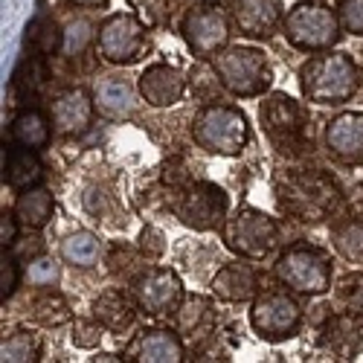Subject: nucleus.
<instances>
[{
  "mask_svg": "<svg viewBox=\"0 0 363 363\" xmlns=\"http://www.w3.org/2000/svg\"><path fill=\"white\" fill-rule=\"evenodd\" d=\"M274 195L285 216L306 224L328 221L343 203V189L337 186V180L320 169H288L277 174Z\"/></svg>",
  "mask_w": 363,
  "mask_h": 363,
  "instance_id": "nucleus-1",
  "label": "nucleus"
},
{
  "mask_svg": "<svg viewBox=\"0 0 363 363\" xmlns=\"http://www.w3.org/2000/svg\"><path fill=\"white\" fill-rule=\"evenodd\" d=\"M360 87V67L346 52L323 50L299 67L302 99L314 105H343Z\"/></svg>",
  "mask_w": 363,
  "mask_h": 363,
  "instance_id": "nucleus-2",
  "label": "nucleus"
},
{
  "mask_svg": "<svg viewBox=\"0 0 363 363\" xmlns=\"http://www.w3.org/2000/svg\"><path fill=\"white\" fill-rule=\"evenodd\" d=\"M259 123L264 137L279 155L299 157L311 151V119H308V111L294 96L279 94V90L277 94H264L259 105Z\"/></svg>",
  "mask_w": 363,
  "mask_h": 363,
  "instance_id": "nucleus-3",
  "label": "nucleus"
},
{
  "mask_svg": "<svg viewBox=\"0 0 363 363\" xmlns=\"http://www.w3.org/2000/svg\"><path fill=\"white\" fill-rule=\"evenodd\" d=\"M192 140L198 148L216 157H238L250 140L247 116L233 105H221L218 99L213 105H203L192 119Z\"/></svg>",
  "mask_w": 363,
  "mask_h": 363,
  "instance_id": "nucleus-4",
  "label": "nucleus"
},
{
  "mask_svg": "<svg viewBox=\"0 0 363 363\" xmlns=\"http://www.w3.org/2000/svg\"><path fill=\"white\" fill-rule=\"evenodd\" d=\"M169 209L180 224L195 233H216L230 218V198L213 180H189V184L169 189Z\"/></svg>",
  "mask_w": 363,
  "mask_h": 363,
  "instance_id": "nucleus-5",
  "label": "nucleus"
},
{
  "mask_svg": "<svg viewBox=\"0 0 363 363\" xmlns=\"http://www.w3.org/2000/svg\"><path fill=\"white\" fill-rule=\"evenodd\" d=\"M277 279L296 291V294H308L320 296L331 291V279H335V267H331V256L308 241H296V245L285 247L274 264Z\"/></svg>",
  "mask_w": 363,
  "mask_h": 363,
  "instance_id": "nucleus-6",
  "label": "nucleus"
},
{
  "mask_svg": "<svg viewBox=\"0 0 363 363\" xmlns=\"http://www.w3.org/2000/svg\"><path fill=\"white\" fill-rule=\"evenodd\" d=\"M213 67L221 79V87L241 99L264 96L274 84V70L264 52L256 47H224L213 58Z\"/></svg>",
  "mask_w": 363,
  "mask_h": 363,
  "instance_id": "nucleus-7",
  "label": "nucleus"
},
{
  "mask_svg": "<svg viewBox=\"0 0 363 363\" xmlns=\"http://www.w3.org/2000/svg\"><path fill=\"white\" fill-rule=\"evenodd\" d=\"M221 238H224L227 250H233L235 256L262 262L279 247L282 230H279L277 218H270L262 209L241 206L221 227Z\"/></svg>",
  "mask_w": 363,
  "mask_h": 363,
  "instance_id": "nucleus-8",
  "label": "nucleus"
},
{
  "mask_svg": "<svg viewBox=\"0 0 363 363\" xmlns=\"http://www.w3.org/2000/svg\"><path fill=\"white\" fill-rule=\"evenodd\" d=\"M282 29H285L288 44L302 50V52L331 50L343 35L337 9L320 4V0H302V4H296L285 15Z\"/></svg>",
  "mask_w": 363,
  "mask_h": 363,
  "instance_id": "nucleus-9",
  "label": "nucleus"
},
{
  "mask_svg": "<svg viewBox=\"0 0 363 363\" xmlns=\"http://www.w3.org/2000/svg\"><path fill=\"white\" fill-rule=\"evenodd\" d=\"M302 323L299 302L285 291H264L250 302V325L267 343L291 340Z\"/></svg>",
  "mask_w": 363,
  "mask_h": 363,
  "instance_id": "nucleus-10",
  "label": "nucleus"
},
{
  "mask_svg": "<svg viewBox=\"0 0 363 363\" xmlns=\"http://www.w3.org/2000/svg\"><path fill=\"white\" fill-rule=\"evenodd\" d=\"M131 294L145 317H166L184 302V279L172 267H148L131 282Z\"/></svg>",
  "mask_w": 363,
  "mask_h": 363,
  "instance_id": "nucleus-11",
  "label": "nucleus"
},
{
  "mask_svg": "<svg viewBox=\"0 0 363 363\" xmlns=\"http://www.w3.org/2000/svg\"><path fill=\"white\" fill-rule=\"evenodd\" d=\"M96 41H99V55L108 65H131L145 47V26L137 21V15L116 12L102 21Z\"/></svg>",
  "mask_w": 363,
  "mask_h": 363,
  "instance_id": "nucleus-12",
  "label": "nucleus"
},
{
  "mask_svg": "<svg viewBox=\"0 0 363 363\" xmlns=\"http://www.w3.org/2000/svg\"><path fill=\"white\" fill-rule=\"evenodd\" d=\"M180 33H184V41L192 50V55L216 58L230 41V18L213 4H203V6H195L184 18Z\"/></svg>",
  "mask_w": 363,
  "mask_h": 363,
  "instance_id": "nucleus-13",
  "label": "nucleus"
},
{
  "mask_svg": "<svg viewBox=\"0 0 363 363\" xmlns=\"http://www.w3.org/2000/svg\"><path fill=\"white\" fill-rule=\"evenodd\" d=\"M186 76L180 73L174 65H151L140 73L137 90L145 105L151 108H174L180 99L186 96Z\"/></svg>",
  "mask_w": 363,
  "mask_h": 363,
  "instance_id": "nucleus-14",
  "label": "nucleus"
},
{
  "mask_svg": "<svg viewBox=\"0 0 363 363\" xmlns=\"http://www.w3.org/2000/svg\"><path fill=\"white\" fill-rule=\"evenodd\" d=\"M209 291L213 296L224 299V302H247L256 299L262 291V277L259 270L250 264V259H235V262H224L213 279H209Z\"/></svg>",
  "mask_w": 363,
  "mask_h": 363,
  "instance_id": "nucleus-15",
  "label": "nucleus"
},
{
  "mask_svg": "<svg viewBox=\"0 0 363 363\" xmlns=\"http://www.w3.org/2000/svg\"><path fill=\"white\" fill-rule=\"evenodd\" d=\"M94 111H96L94 94H87L82 87L65 90V94L52 102V111H50L52 131L58 137H79L94 123Z\"/></svg>",
  "mask_w": 363,
  "mask_h": 363,
  "instance_id": "nucleus-16",
  "label": "nucleus"
},
{
  "mask_svg": "<svg viewBox=\"0 0 363 363\" xmlns=\"http://www.w3.org/2000/svg\"><path fill=\"white\" fill-rule=\"evenodd\" d=\"M285 21L282 0H235L233 26L245 38H270Z\"/></svg>",
  "mask_w": 363,
  "mask_h": 363,
  "instance_id": "nucleus-17",
  "label": "nucleus"
},
{
  "mask_svg": "<svg viewBox=\"0 0 363 363\" xmlns=\"http://www.w3.org/2000/svg\"><path fill=\"white\" fill-rule=\"evenodd\" d=\"M123 360L131 363H180L184 360V340L177 337V331L166 328H148L125 346Z\"/></svg>",
  "mask_w": 363,
  "mask_h": 363,
  "instance_id": "nucleus-18",
  "label": "nucleus"
},
{
  "mask_svg": "<svg viewBox=\"0 0 363 363\" xmlns=\"http://www.w3.org/2000/svg\"><path fill=\"white\" fill-rule=\"evenodd\" d=\"M94 102H96V111L108 119H128L137 108V94L140 90L134 87V82L123 73H108V76H99L94 82Z\"/></svg>",
  "mask_w": 363,
  "mask_h": 363,
  "instance_id": "nucleus-19",
  "label": "nucleus"
},
{
  "mask_svg": "<svg viewBox=\"0 0 363 363\" xmlns=\"http://www.w3.org/2000/svg\"><path fill=\"white\" fill-rule=\"evenodd\" d=\"M325 145L340 163L363 166V113H340L325 128Z\"/></svg>",
  "mask_w": 363,
  "mask_h": 363,
  "instance_id": "nucleus-20",
  "label": "nucleus"
},
{
  "mask_svg": "<svg viewBox=\"0 0 363 363\" xmlns=\"http://www.w3.org/2000/svg\"><path fill=\"white\" fill-rule=\"evenodd\" d=\"M320 346L337 360H352L363 352V317L346 311L335 314L320 328Z\"/></svg>",
  "mask_w": 363,
  "mask_h": 363,
  "instance_id": "nucleus-21",
  "label": "nucleus"
},
{
  "mask_svg": "<svg viewBox=\"0 0 363 363\" xmlns=\"http://www.w3.org/2000/svg\"><path fill=\"white\" fill-rule=\"evenodd\" d=\"M218 320V308L206 296H184L180 308L174 311V331L186 340H209Z\"/></svg>",
  "mask_w": 363,
  "mask_h": 363,
  "instance_id": "nucleus-22",
  "label": "nucleus"
},
{
  "mask_svg": "<svg viewBox=\"0 0 363 363\" xmlns=\"http://www.w3.org/2000/svg\"><path fill=\"white\" fill-rule=\"evenodd\" d=\"M90 311H94V317L105 325V331H113V335H123V331H128L134 323H137V299L134 294L128 296L123 288H108L102 291L94 306H90Z\"/></svg>",
  "mask_w": 363,
  "mask_h": 363,
  "instance_id": "nucleus-23",
  "label": "nucleus"
},
{
  "mask_svg": "<svg viewBox=\"0 0 363 363\" xmlns=\"http://www.w3.org/2000/svg\"><path fill=\"white\" fill-rule=\"evenodd\" d=\"M44 177V163L35 155V148H26L21 143L9 145L4 155V180L15 189H29L38 186Z\"/></svg>",
  "mask_w": 363,
  "mask_h": 363,
  "instance_id": "nucleus-24",
  "label": "nucleus"
},
{
  "mask_svg": "<svg viewBox=\"0 0 363 363\" xmlns=\"http://www.w3.org/2000/svg\"><path fill=\"white\" fill-rule=\"evenodd\" d=\"M58 253H62V262H67L70 267H79V270H90L96 267L105 256V245L102 238L96 233L90 230H79V233H70L62 247H58Z\"/></svg>",
  "mask_w": 363,
  "mask_h": 363,
  "instance_id": "nucleus-25",
  "label": "nucleus"
},
{
  "mask_svg": "<svg viewBox=\"0 0 363 363\" xmlns=\"http://www.w3.org/2000/svg\"><path fill=\"white\" fill-rule=\"evenodd\" d=\"M55 213V201H52V192L44 189V186H29V189H21L18 201H15V216L23 227L29 230H41L50 224Z\"/></svg>",
  "mask_w": 363,
  "mask_h": 363,
  "instance_id": "nucleus-26",
  "label": "nucleus"
},
{
  "mask_svg": "<svg viewBox=\"0 0 363 363\" xmlns=\"http://www.w3.org/2000/svg\"><path fill=\"white\" fill-rule=\"evenodd\" d=\"M70 317H73L70 302L52 288H44L41 294L33 296V302H29V320L35 325L55 328V325H65Z\"/></svg>",
  "mask_w": 363,
  "mask_h": 363,
  "instance_id": "nucleus-27",
  "label": "nucleus"
},
{
  "mask_svg": "<svg viewBox=\"0 0 363 363\" xmlns=\"http://www.w3.org/2000/svg\"><path fill=\"white\" fill-rule=\"evenodd\" d=\"M331 245H335L340 259L363 267V216L335 224V230H331Z\"/></svg>",
  "mask_w": 363,
  "mask_h": 363,
  "instance_id": "nucleus-28",
  "label": "nucleus"
},
{
  "mask_svg": "<svg viewBox=\"0 0 363 363\" xmlns=\"http://www.w3.org/2000/svg\"><path fill=\"white\" fill-rule=\"evenodd\" d=\"M12 140L26 148H44L50 143V119L41 111H23L12 123Z\"/></svg>",
  "mask_w": 363,
  "mask_h": 363,
  "instance_id": "nucleus-29",
  "label": "nucleus"
},
{
  "mask_svg": "<svg viewBox=\"0 0 363 363\" xmlns=\"http://www.w3.org/2000/svg\"><path fill=\"white\" fill-rule=\"evenodd\" d=\"M0 360L4 363H35L41 360V340L35 331H12V335L0 343Z\"/></svg>",
  "mask_w": 363,
  "mask_h": 363,
  "instance_id": "nucleus-30",
  "label": "nucleus"
},
{
  "mask_svg": "<svg viewBox=\"0 0 363 363\" xmlns=\"http://www.w3.org/2000/svg\"><path fill=\"white\" fill-rule=\"evenodd\" d=\"M145 262H148V256L140 250V247H113L111 253H108V267H111V274L113 277H123L128 285L137 279V277H143L145 274Z\"/></svg>",
  "mask_w": 363,
  "mask_h": 363,
  "instance_id": "nucleus-31",
  "label": "nucleus"
},
{
  "mask_svg": "<svg viewBox=\"0 0 363 363\" xmlns=\"http://www.w3.org/2000/svg\"><path fill=\"white\" fill-rule=\"evenodd\" d=\"M26 44L33 47L38 55H52L58 47L65 44V29H58L55 21H50V18H38L26 29Z\"/></svg>",
  "mask_w": 363,
  "mask_h": 363,
  "instance_id": "nucleus-32",
  "label": "nucleus"
},
{
  "mask_svg": "<svg viewBox=\"0 0 363 363\" xmlns=\"http://www.w3.org/2000/svg\"><path fill=\"white\" fill-rule=\"evenodd\" d=\"M23 279L33 285V288H55L62 282V264H58L52 256H35L26 262V270H23Z\"/></svg>",
  "mask_w": 363,
  "mask_h": 363,
  "instance_id": "nucleus-33",
  "label": "nucleus"
},
{
  "mask_svg": "<svg viewBox=\"0 0 363 363\" xmlns=\"http://www.w3.org/2000/svg\"><path fill=\"white\" fill-rule=\"evenodd\" d=\"M47 79V67H44V55H29L18 65L15 76H12V84L21 90V94H33V90L41 87V82Z\"/></svg>",
  "mask_w": 363,
  "mask_h": 363,
  "instance_id": "nucleus-34",
  "label": "nucleus"
},
{
  "mask_svg": "<svg viewBox=\"0 0 363 363\" xmlns=\"http://www.w3.org/2000/svg\"><path fill=\"white\" fill-rule=\"evenodd\" d=\"M128 6L145 29H157L172 18V0H128Z\"/></svg>",
  "mask_w": 363,
  "mask_h": 363,
  "instance_id": "nucleus-35",
  "label": "nucleus"
},
{
  "mask_svg": "<svg viewBox=\"0 0 363 363\" xmlns=\"http://www.w3.org/2000/svg\"><path fill=\"white\" fill-rule=\"evenodd\" d=\"M102 337H105V325L94 317V320H73V325H70V343L76 346V349H99V343H102Z\"/></svg>",
  "mask_w": 363,
  "mask_h": 363,
  "instance_id": "nucleus-36",
  "label": "nucleus"
},
{
  "mask_svg": "<svg viewBox=\"0 0 363 363\" xmlns=\"http://www.w3.org/2000/svg\"><path fill=\"white\" fill-rule=\"evenodd\" d=\"M18 282H21V259L4 247V256H0V299H9L15 291H18Z\"/></svg>",
  "mask_w": 363,
  "mask_h": 363,
  "instance_id": "nucleus-37",
  "label": "nucleus"
},
{
  "mask_svg": "<svg viewBox=\"0 0 363 363\" xmlns=\"http://www.w3.org/2000/svg\"><path fill=\"white\" fill-rule=\"evenodd\" d=\"M94 38V23H90L87 18H73L67 26H65V50L70 55H79L87 41Z\"/></svg>",
  "mask_w": 363,
  "mask_h": 363,
  "instance_id": "nucleus-38",
  "label": "nucleus"
},
{
  "mask_svg": "<svg viewBox=\"0 0 363 363\" xmlns=\"http://www.w3.org/2000/svg\"><path fill=\"white\" fill-rule=\"evenodd\" d=\"M337 18L346 33L363 38V0H337Z\"/></svg>",
  "mask_w": 363,
  "mask_h": 363,
  "instance_id": "nucleus-39",
  "label": "nucleus"
},
{
  "mask_svg": "<svg viewBox=\"0 0 363 363\" xmlns=\"http://www.w3.org/2000/svg\"><path fill=\"white\" fill-rule=\"evenodd\" d=\"M137 247H140V250H143L148 259H160V256L166 253V235H163V230H160V227H151V224H145V227L140 230Z\"/></svg>",
  "mask_w": 363,
  "mask_h": 363,
  "instance_id": "nucleus-40",
  "label": "nucleus"
},
{
  "mask_svg": "<svg viewBox=\"0 0 363 363\" xmlns=\"http://www.w3.org/2000/svg\"><path fill=\"white\" fill-rule=\"evenodd\" d=\"M343 302H346V308L357 317H363V277H349L346 279V291H343Z\"/></svg>",
  "mask_w": 363,
  "mask_h": 363,
  "instance_id": "nucleus-41",
  "label": "nucleus"
},
{
  "mask_svg": "<svg viewBox=\"0 0 363 363\" xmlns=\"http://www.w3.org/2000/svg\"><path fill=\"white\" fill-rule=\"evenodd\" d=\"M15 241H18V216L4 213V216H0V245L12 247Z\"/></svg>",
  "mask_w": 363,
  "mask_h": 363,
  "instance_id": "nucleus-42",
  "label": "nucleus"
},
{
  "mask_svg": "<svg viewBox=\"0 0 363 363\" xmlns=\"http://www.w3.org/2000/svg\"><path fill=\"white\" fill-rule=\"evenodd\" d=\"M108 0H73V6H82V9H94V6H105Z\"/></svg>",
  "mask_w": 363,
  "mask_h": 363,
  "instance_id": "nucleus-43",
  "label": "nucleus"
},
{
  "mask_svg": "<svg viewBox=\"0 0 363 363\" xmlns=\"http://www.w3.org/2000/svg\"><path fill=\"white\" fill-rule=\"evenodd\" d=\"M94 360H96V363H111V360H123V357H116V354H108V352H102V354H96Z\"/></svg>",
  "mask_w": 363,
  "mask_h": 363,
  "instance_id": "nucleus-44",
  "label": "nucleus"
},
{
  "mask_svg": "<svg viewBox=\"0 0 363 363\" xmlns=\"http://www.w3.org/2000/svg\"><path fill=\"white\" fill-rule=\"evenodd\" d=\"M203 4H218V0H203Z\"/></svg>",
  "mask_w": 363,
  "mask_h": 363,
  "instance_id": "nucleus-45",
  "label": "nucleus"
}]
</instances>
